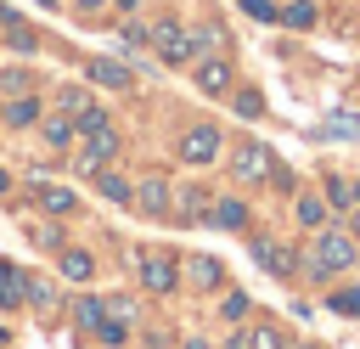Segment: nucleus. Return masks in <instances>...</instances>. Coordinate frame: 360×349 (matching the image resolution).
I'll return each mask as SVG.
<instances>
[{
  "label": "nucleus",
  "instance_id": "f257e3e1",
  "mask_svg": "<svg viewBox=\"0 0 360 349\" xmlns=\"http://www.w3.org/2000/svg\"><path fill=\"white\" fill-rule=\"evenodd\" d=\"M360 259V242H354V231H315V248L304 253V276H315V281H332L338 270H349Z\"/></svg>",
  "mask_w": 360,
  "mask_h": 349
},
{
  "label": "nucleus",
  "instance_id": "f03ea898",
  "mask_svg": "<svg viewBox=\"0 0 360 349\" xmlns=\"http://www.w3.org/2000/svg\"><path fill=\"white\" fill-rule=\"evenodd\" d=\"M276 169H281V158H276L259 135L231 141V180H236V186H270V180H276Z\"/></svg>",
  "mask_w": 360,
  "mask_h": 349
},
{
  "label": "nucleus",
  "instance_id": "7ed1b4c3",
  "mask_svg": "<svg viewBox=\"0 0 360 349\" xmlns=\"http://www.w3.org/2000/svg\"><path fill=\"white\" fill-rule=\"evenodd\" d=\"M219 152H225V129L208 124V118H202V124H186L180 141H174V158H180L186 169H208Z\"/></svg>",
  "mask_w": 360,
  "mask_h": 349
},
{
  "label": "nucleus",
  "instance_id": "20e7f679",
  "mask_svg": "<svg viewBox=\"0 0 360 349\" xmlns=\"http://www.w3.org/2000/svg\"><path fill=\"white\" fill-rule=\"evenodd\" d=\"M152 51H158L163 68H191V62H197V39H191V28L174 23V17H158V23H152Z\"/></svg>",
  "mask_w": 360,
  "mask_h": 349
},
{
  "label": "nucleus",
  "instance_id": "39448f33",
  "mask_svg": "<svg viewBox=\"0 0 360 349\" xmlns=\"http://www.w3.org/2000/svg\"><path fill=\"white\" fill-rule=\"evenodd\" d=\"M118 152H124V135H118L112 124L84 129V135H79V146H73V169H79V174H96V169H107Z\"/></svg>",
  "mask_w": 360,
  "mask_h": 349
},
{
  "label": "nucleus",
  "instance_id": "423d86ee",
  "mask_svg": "<svg viewBox=\"0 0 360 349\" xmlns=\"http://www.w3.org/2000/svg\"><path fill=\"white\" fill-rule=\"evenodd\" d=\"M191 84H197V96H208V101H225V96H231V84H236V68H231V56H219V51L197 56V62H191Z\"/></svg>",
  "mask_w": 360,
  "mask_h": 349
},
{
  "label": "nucleus",
  "instance_id": "0eeeda50",
  "mask_svg": "<svg viewBox=\"0 0 360 349\" xmlns=\"http://www.w3.org/2000/svg\"><path fill=\"white\" fill-rule=\"evenodd\" d=\"M135 281H141L146 293H174V287H180L174 253H163V248H141V253H135Z\"/></svg>",
  "mask_w": 360,
  "mask_h": 349
},
{
  "label": "nucleus",
  "instance_id": "6e6552de",
  "mask_svg": "<svg viewBox=\"0 0 360 349\" xmlns=\"http://www.w3.org/2000/svg\"><path fill=\"white\" fill-rule=\"evenodd\" d=\"M129 208L146 214V220H169V214H174V186H169V174H141Z\"/></svg>",
  "mask_w": 360,
  "mask_h": 349
},
{
  "label": "nucleus",
  "instance_id": "1a4fd4ad",
  "mask_svg": "<svg viewBox=\"0 0 360 349\" xmlns=\"http://www.w3.org/2000/svg\"><path fill=\"white\" fill-rule=\"evenodd\" d=\"M248 253L259 259V270H270V276H281V281H292V276H298L292 248H281V242H270V236H253V242H248Z\"/></svg>",
  "mask_w": 360,
  "mask_h": 349
},
{
  "label": "nucleus",
  "instance_id": "9d476101",
  "mask_svg": "<svg viewBox=\"0 0 360 349\" xmlns=\"http://www.w3.org/2000/svg\"><path fill=\"white\" fill-rule=\"evenodd\" d=\"M84 79H90L96 90H129V84H135L129 62H118V56H90V62H84Z\"/></svg>",
  "mask_w": 360,
  "mask_h": 349
},
{
  "label": "nucleus",
  "instance_id": "9b49d317",
  "mask_svg": "<svg viewBox=\"0 0 360 349\" xmlns=\"http://www.w3.org/2000/svg\"><path fill=\"white\" fill-rule=\"evenodd\" d=\"M39 118H45V101H39L34 90L0 101V124H6V129H39Z\"/></svg>",
  "mask_w": 360,
  "mask_h": 349
},
{
  "label": "nucleus",
  "instance_id": "f8f14e48",
  "mask_svg": "<svg viewBox=\"0 0 360 349\" xmlns=\"http://www.w3.org/2000/svg\"><path fill=\"white\" fill-rule=\"evenodd\" d=\"M34 197H39V208H45L51 220H68V214H79V191H68V186L45 180V174H34Z\"/></svg>",
  "mask_w": 360,
  "mask_h": 349
},
{
  "label": "nucleus",
  "instance_id": "ddd939ff",
  "mask_svg": "<svg viewBox=\"0 0 360 349\" xmlns=\"http://www.w3.org/2000/svg\"><path fill=\"white\" fill-rule=\"evenodd\" d=\"M174 208H180V220H186V225H208V208H214V197H208V186H202V180H180V191H174Z\"/></svg>",
  "mask_w": 360,
  "mask_h": 349
},
{
  "label": "nucleus",
  "instance_id": "4468645a",
  "mask_svg": "<svg viewBox=\"0 0 360 349\" xmlns=\"http://www.w3.org/2000/svg\"><path fill=\"white\" fill-rule=\"evenodd\" d=\"M292 214H298L304 231H326V225H332V203H326L321 191H298V197H292Z\"/></svg>",
  "mask_w": 360,
  "mask_h": 349
},
{
  "label": "nucleus",
  "instance_id": "2eb2a0df",
  "mask_svg": "<svg viewBox=\"0 0 360 349\" xmlns=\"http://www.w3.org/2000/svg\"><path fill=\"white\" fill-rule=\"evenodd\" d=\"M39 135H45V146H51V152L79 146V129H73V118H68V113H45V118H39Z\"/></svg>",
  "mask_w": 360,
  "mask_h": 349
},
{
  "label": "nucleus",
  "instance_id": "dca6fc26",
  "mask_svg": "<svg viewBox=\"0 0 360 349\" xmlns=\"http://www.w3.org/2000/svg\"><path fill=\"white\" fill-rule=\"evenodd\" d=\"M208 225H214V231H248V203H242V197H214Z\"/></svg>",
  "mask_w": 360,
  "mask_h": 349
},
{
  "label": "nucleus",
  "instance_id": "f3484780",
  "mask_svg": "<svg viewBox=\"0 0 360 349\" xmlns=\"http://www.w3.org/2000/svg\"><path fill=\"white\" fill-rule=\"evenodd\" d=\"M17 304H28V276L11 259H0V310H17Z\"/></svg>",
  "mask_w": 360,
  "mask_h": 349
},
{
  "label": "nucleus",
  "instance_id": "a211bd4d",
  "mask_svg": "<svg viewBox=\"0 0 360 349\" xmlns=\"http://www.w3.org/2000/svg\"><path fill=\"white\" fill-rule=\"evenodd\" d=\"M56 253H62L56 265H62V276H68V281H90V276H96V259H90L84 248H73V242H62Z\"/></svg>",
  "mask_w": 360,
  "mask_h": 349
},
{
  "label": "nucleus",
  "instance_id": "6ab92c4d",
  "mask_svg": "<svg viewBox=\"0 0 360 349\" xmlns=\"http://www.w3.org/2000/svg\"><path fill=\"white\" fill-rule=\"evenodd\" d=\"M0 23H6V45H11V51H39V34H34L11 6H0Z\"/></svg>",
  "mask_w": 360,
  "mask_h": 349
},
{
  "label": "nucleus",
  "instance_id": "aec40b11",
  "mask_svg": "<svg viewBox=\"0 0 360 349\" xmlns=\"http://www.w3.org/2000/svg\"><path fill=\"white\" fill-rule=\"evenodd\" d=\"M90 180H96V191H101L107 203H129V197H135V180H124L118 169H96Z\"/></svg>",
  "mask_w": 360,
  "mask_h": 349
},
{
  "label": "nucleus",
  "instance_id": "412c9836",
  "mask_svg": "<svg viewBox=\"0 0 360 349\" xmlns=\"http://www.w3.org/2000/svg\"><path fill=\"white\" fill-rule=\"evenodd\" d=\"M28 304H34L39 321H56V304H62V298H56V287H51L45 276H28Z\"/></svg>",
  "mask_w": 360,
  "mask_h": 349
},
{
  "label": "nucleus",
  "instance_id": "4be33fe9",
  "mask_svg": "<svg viewBox=\"0 0 360 349\" xmlns=\"http://www.w3.org/2000/svg\"><path fill=\"white\" fill-rule=\"evenodd\" d=\"M191 281H197L202 293L225 287V270H219V259H214V253H191Z\"/></svg>",
  "mask_w": 360,
  "mask_h": 349
},
{
  "label": "nucleus",
  "instance_id": "5701e85b",
  "mask_svg": "<svg viewBox=\"0 0 360 349\" xmlns=\"http://www.w3.org/2000/svg\"><path fill=\"white\" fill-rule=\"evenodd\" d=\"M231 113L236 118H264V96L253 84H231Z\"/></svg>",
  "mask_w": 360,
  "mask_h": 349
},
{
  "label": "nucleus",
  "instance_id": "b1692460",
  "mask_svg": "<svg viewBox=\"0 0 360 349\" xmlns=\"http://www.w3.org/2000/svg\"><path fill=\"white\" fill-rule=\"evenodd\" d=\"M248 349H292V343H287V332L276 321H253L248 326Z\"/></svg>",
  "mask_w": 360,
  "mask_h": 349
},
{
  "label": "nucleus",
  "instance_id": "393cba45",
  "mask_svg": "<svg viewBox=\"0 0 360 349\" xmlns=\"http://www.w3.org/2000/svg\"><path fill=\"white\" fill-rule=\"evenodd\" d=\"M84 107H96V101H90V79H84V84H62V90H56V113H68V118H73V113H84Z\"/></svg>",
  "mask_w": 360,
  "mask_h": 349
},
{
  "label": "nucleus",
  "instance_id": "a878e982",
  "mask_svg": "<svg viewBox=\"0 0 360 349\" xmlns=\"http://www.w3.org/2000/svg\"><path fill=\"white\" fill-rule=\"evenodd\" d=\"M281 23H287V28H315V23H321V6H315V0H287V6H281Z\"/></svg>",
  "mask_w": 360,
  "mask_h": 349
},
{
  "label": "nucleus",
  "instance_id": "bb28decb",
  "mask_svg": "<svg viewBox=\"0 0 360 349\" xmlns=\"http://www.w3.org/2000/svg\"><path fill=\"white\" fill-rule=\"evenodd\" d=\"M118 39H124V51H146V45H152V23H141V17H129V23L118 28Z\"/></svg>",
  "mask_w": 360,
  "mask_h": 349
},
{
  "label": "nucleus",
  "instance_id": "cd10ccee",
  "mask_svg": "<svg viewBox=\"0 0 360 349\" xmlns=\"http://www.w3.org/2000/svg\"><path fill=\"white\" fill-rule=\"evenodd\" d=\"M332 208H354V180H343V174H326V191H321Z\"/></svg>",
  "mask_w": 360,
  "mask_h": 349
},
{
  "label": "nucleus",
  "instance_id": "c85d7f7f",
  "mask_svg": "<svg viewBox=\"0 0 360 349\" xmlns=\"http://www.w3.org/2000/svg\"><path fill=\"white\" fill-rule=\"evenodd\" d=\"M28 90H34V73H28V68H6V73H0V101H6V96H28Z\"/></svg>",
  "mask_w": 360,
  "mask_h": 349
},
{
  "label": "nucleus",
  "instance_id": "c756f323",
  "mask_svg": "<svg viewBox=\"0 0 360 349\" xmlns=\"http://www.w3.org/2000/svg\"><path fill=\"white\" fill-rule=\"evenodd\" d=\"M326 310L332 315H360V287H332L326 293Z\"/></svg>",
  "mask_w": 360,
  "mask_h": 349
},
{
  "label": "nucleus",
  "instance_id": "7c9ffc66",
  "mask_svg": "<svg viewBox=\"0 0 360 349\" xmlns=\"http://www.w3.org/2000/svg\"><path fill=\"white\" fill-rule=\"evenodd\" d=\"M101 315H107V304H101V298H79V304H73V321H79L84 332H96V326H101Z\"/></svg>",
  "mask_w": 360,
  "mask_h": 349
},
{
  "label": "nucleus",
  "instance_id": "2f4dec72",
  "mask_svg": "<svg viewBox=\"0 0 360 349\" xmlns=\"http://www.w3.org/2000/svg\"><path fill=\"white\" fill-rule=\"evenodd\" d=\"M191 39H197V56L219 51V23H197V28H191Z\"/></svg>",
  "mask_w": 360,
  "mask_h": 349
},
{
  "label": "nucleus",
  "instance_id": "473e14b6",
  "mask_svg": "<svg viewBox=\"0 0 360 349\" xmlns=\"http://www.w3.org/2000/svg\"><path fill=\"white\" fill-rule=\"evenodd\" d=\"M219 315H225V321H242V315H248V293H242V287H231V293L219 298Z\"/></svg>",
  "mask_w": 360,
  "mask_h": 349
},
{
  "label": "nucleus",
  "instance_id": "72a5a7b5",
  "mask_svg": "<svg viewBox=\"0 0 360 349\" xmlns=\"http://www.w3.org/2000/svg\"><path fill=\"white\" fill-rule=\"evenodd\" d=\"M96 338H101V343H107V349H118V343H124V338H129V326H124V321H118V315H112V321H107V315H101V326H96Z\"/></svg>",
  "mask_w": 360,
  "mask_h": 349
},
{
  "label": "nucleus",
  "instance_id": "f704fd0d",
  "mask_svg": "<svg viewBox=\"0 0 360 349\" xmlns=\"http://www.w3.org/2000/svg\"><path fill=\"white\" fill-rule=\"evenodd\" d=\"M242 11H248L253 23H281V6H276V0H242Z\"/></svg>",
  "mask_w": 360,
  "mask_h": 349
},
{
  "label": "nucleus",
  "instance_id": "c9c22d12",
  "mask_svg": "<svg viewBox=\"0 0 360 349\" xmlns=\"http://www.w3.org/2000/svg\"><path fill=\"white\" fill-rule=\"evenodd\" d=\"M34 236H39V242H45V248H62V231H56V225H39V231H34Z\"/></svg>",
  "mask_w": 360,
  "mask_h": 349
},
{
  "label": "nucleus",
  "instance_id": "e433bc0d",
  "mask_svg": "<svg viewBox=\"0 0 360 349\" xmlns=\"http://www.w3.org/2000/svg\"><path fill=\"white\" fill-rule=\"evenodd\" d=\"M112 315H118V321H129V315H135V298H124V293H118V298H112Z\"/></svg>",
  "mask_w": 360,
  "mask_h": 349
},
{
  "label": "nucleus",
  "instance_id": "4c0bfd02",
  "mask_svg": "<svg viewBox=\"0 0 360 349\" xmlns=\"http://www.w3.org/2000/svg\"><path fill=\"white\" fill-rule=\"evenodd\" d=\"M101 6H107V0H73V11H79V17H96Z\"/></svg>",
  "mask_w": 360,
  "mask_h": 349
},
{
  "label": "nucleus",
  "instance_id": "58836bf2",
  "mask_svg": "<svg viewBox=\"0 0 360 349\" xmlns=\"http://www.w3.org/2000/svg\"><path fill=\"white\" fill-rule=\"evenodd\" d=\"M107 6H112V11H124V17H135V11H141V0H107Z\"/></svg>",
  "mask_w": 360,
  "mask_h": 349
},
{
  "label": "nucleus",
  "instance_id": "ea45409f",
  "mask_svg": "<svg viewBox=\"0 0 360 349\" xmlns=\"http://www.w3.org/2000/svg\"><path fill=\"white\" fill-rule=\"evenodd\" d=\"M225 349H248V332H231V338H225Z\"/></svg>",
  "mask_w": 360,
  "mask_h": 349
},
{
  "label": "nucleus",
  "instance_id": "a19ab883",
  "mask_svg": "<svg viewBox=\"0 0 360 349\" xmlns=\"http://www.w3.org/2000/svg\"><path fill=\"white\" fill-rule=\"evenodd\" d=\"M349 231H354V242H360V203L349 208Z\"/></svg>",
  "mask_w": 360,
  "mask_h": 349
},
{
  "label": "nucleus",
  "instance_id": "79ce46f5",
  "mask_svg": "<svg viewBox=\"0 0 360 349\" xmlns=\"http://www.w3.org/2000/svg\"><path fill=\"white\" fill-rule=\"evenodd\" d=\"M6 191H11V169H0V197H6Z\"/></svg>",
  "mask_w": 360,
  "mask_h": 349
},
{
  "label": "nucleus",
  "instance_id": "37998d69",
  "mask_svg": "<svg viewBox=\"0 0 360 349\" xmlns=\"http://www.w3.org/2000/svg\"><path fill=\"white\" fill-rule=\"evenodd\" d=\"M186 349H208V343H202V338H186Z\"/></svg>",
  "mask_w": 360,
  "mask_h": 349
},
{
  "label": "nucleus",
  "instance_id": "c03bdc74",
  "mask_svg": "<svg viewBox=\"0 0 360 349\" xmlns=\"http://www.w3.org/2000/svg\"><path fill=\"white\" fill-rule=\"evenodd\" d=\"M34 6H45V11H56V6H62V0H34Z\"/></svg>",
  "mask_w": 360,
  "mask_h": 349
},
{
  "label": "nucleus",
  "instance_id": "a18cd8bd",
  "mask_svg": "<svg viewBox=\"0 0 360 349\" xmlns=\"http://www.w3.org/2000/svg\"><path fill=\"white\" fill-rule=\"evenodd\" d=\"M6 338H11V332H6V321H0V343H6Z\"/></svg>",
  "mask_w": 360,
  "mask_h": 349
},
{
  "label": "nucleus",
  "instance_id": "49530a36",
  "mask_svg": "<svg viewBox=\"0 0 360 349\" xmlns=\"http://www.w3.org/2000/svg\"><path fill=\"white\" fill-rule=\"evenodd\" d=\"M292 349H321V343H292Z\"/></svg>",
  "mask_w": 360,
  "mask_h": 349
}]
</instances>
